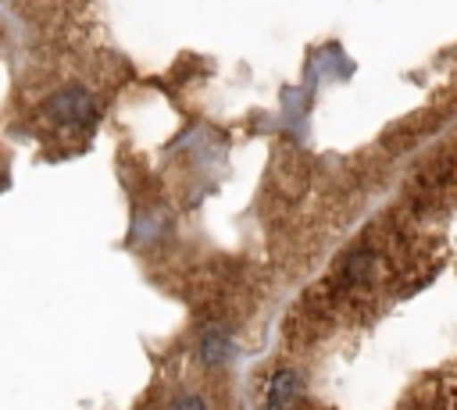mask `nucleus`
I'll return each instance as SVG.
<instances>
[{
    "label": "nucleus",
    "instance_id": "obj_1",
    "mask_svg": "<svg viewBox=\"0 0 457 410\" xmlns=\"http://www.w3.org/2000/svg\"><path fill=\"white\" fill-rule=\"evenodd\" d=\"M46 114L64 121V125H79L93 114V96L86 89H61L50 103H46Z\"/></svg>",
    "mask_w": 457,
    "mask_h": 410
},
{
    "label": "nucleus",
    "instance_id": "obj_3",
    "mask_svg": "<svg viewBox=\"0 0 457 410\" xmlns=\"http://www.w3.org/2000/svg\"><path fill=\"white\" fill-rule=\"evenodd\" d=\"M225 357H228V339L218 335V332H207L204 335V360L207 364H221Z\"/></svg>",
    "mask_w": 457,
    "mask_h": 410
},
{
    "label": "nucleus",
    "instance_id": "obj_4",
    "mask_svg": "<svg viewBox=\"0 0 457 410\" xmlns=\"http://www.w3.org/2000/svg\"><path fill=\"white\" fill-rule=\"evenodd\" d=\"M168 410H207V403H204L200 396H179Z\"/></svg>",
    "mask_w": 457,
    "mask_h": 410
},
{
    "label": "nucleus",
    "instance_id": "obj_2",
    "mask_svg": "<svg viewBox=\"0 0 457 410\" xmlns=\"http://www.w3.org/2000/svg\"><path fill=\"white\" fill-rule=\"evenodd\" d=\"M300 385L303 381H300V374L293 367L275 371V378L268 385V410H289L296 403V396H300Z\"/></svg>",
    "mask_w": 457,
    "mask_h": 410
}]
</instances>
